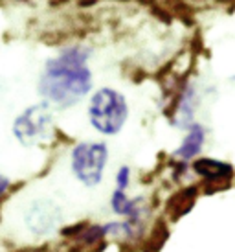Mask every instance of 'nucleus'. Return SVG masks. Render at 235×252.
Returning a JSON list of instances; mask_svg holds the SVG:
<instances>
[{
  "instance_id": "nucleus-6",
  "label": "nucleus",
  "mask_w": 235,
  "mask_h": 252,
  "mask_svg": "<svg viewBox=\"0 0 235 252\" xmlns=\"http://www.w3.org/2000/svg\"><path fill=\"white\" fill-rule=\"evenodd\" d=\"M59 221H61V208L46 199L31 203L26 212V224L37 236L50 234L59 224Z\"/></svg>"
},
{
  "instance_id": "nucleus-11",
  "label": "nucleus",
  "mask_w": 235,
  "mask_h": 252,
  "mask_svg": "<svg viewBox=\"0 0 235 252\" xmlns=\"http://www.w3.org/2000/svg\"><path fill=\"white\" fill-rule=\"evenodd\" d=\"M9 186H11V181H9L7 177L0 175V197L4 195L7 189H9Z\"/></svg>"
},
{
  "instance_id": "nucleus-4",
  "label": "nucleus",
  "mask_w": 235,
  "mask_h": 252,
  "mask_svg": "<svg viewBox=\"0 0 235 252\" xmlns=\"http://www.w3.org/2000/svg\"><path fill=\"white\" fill-rule=\"evenodd\" d=\"M54 129V112L44 101L24 109L13 122V136L24 147L42 146L50 142Z\"/></svg>"
},
{
  "instance_id": "nucleus-7",
  "label": "nucleus",
  "mask_w": 235,
  "mask_h": 252,
  "mask_svg": "<svg viewBox=\"0 0 235 252\" xmlns=\"http://www.w3.org/2000/svg\"><path fill=\"white\" fill-rule=\"evenodd\" d=\"M189 168L195 175L207 184H228L235 175L232 164L219 158H211V157H199L197 160L189 164Z\"/></svg>"
},
{
  "instance_id": "nucleus-9",
  "label": "nucleus",
  "mask_w": 235,
  "mask_h": 252,
  "mask_svg": "<svg viewBox=\"0 0 235 252\" xmlns=\"http://www.w3.org/2000/svg\"><path fill=\"white\" fill-rule=\"evenodd\" d=\"M199 107V94L195 89L193 83H187L176 96L175 101V111H173V122L175 126H178L180 129H187L193 124L195 112Z\"/></svg>"
},
{
  "instance_id": "nucleus-5",
  "label": "nucleus",
  "mask_w": 235,
  "mask_h": 252,
  "mask_svg": "<svg viewBox=\"0 0 235 252\" xmlns=\"http://www.w3.org/2000/svg\"><path fill=\"white\" fill-rule=\"evenodd\" d=\"M109 208L118 219H127L132 223H147L149 216V203L144 195L129 197L127 191L112 189L111 199H109Z\"/></svg>"
},
{
  "instance_id": "nucleus-2",
  "label": "nucleus",
  "mask_w": 235,
  "mask_h": 252,
  "mask_svg": "<svg viewBox=\"0 0 235 252\" xmlns=\"http://www.w3.org/2000/svg\"><path fill=\"white\" fill-rule=\"evenodd\" d=\"M87 114L90 126L97 133L103 136H116L129 120V103L119 91L101 87L90 96Z\"/></svg>"
},
{
  "instance_id": "nucleus-1",
  "label": "nucleus",
  "mask_w": 235,
  "mask_h": 252,
  "mask_svg": "<svg viewBox=\"0 0 235 252\" xmlns=\"http://www.w3.org/2000/svg\"><path fill=\"white\" fill-rule=\"evenodd\" d=\"M90 50L81 44L66 46L42 66L37 91L44 103L57 109L77 105L92 91Z\"/></svg>"
},
{
  "instance_id": "nucleus-8",
  "label": "nucleus",
  "mask_w": 235,
  "mask_h": 252,
  "mask_svg": "<svg viewBox=\"0 0 235 252\" xmlns=\"http://www.w3.org/2000/svg\"><path fill=\"white\" fill-rule=\"evenodd\" d=\"M206 136H207L206 127L202 126V124H199V122H193L186 129V134H184V138L180 142V146L173 151L175 162L189 166L193 160H197L201 157L202 149H204Z\"/></svg>"
},
{
  "instance_id": "nucleus-10",
  "label": "nucleus",
  "mask_w": 235,
  "mask_h": 252,
  "mask_svg": "<svg viewBox=\"0 0 235 252\" xmlns=\"http://www.w3.org/2000/svg\"><path fill=\"white\" fill-rule=\"evenodd\" d=\"M132 182V169L129 166H119L114 173V189H119V191H129Z\"/></svg>"
},
{
  "instance_id": "nucleus-3",
  "label": "nucleus",
  "mask_w": 235,
  "mask_h": 252,
  "mask_svg": "<svg viewBox=\"0 0 235 252\" xmlns=\"http://www.w3.org/2000/svg\"><path fill=\"white\" fill-rule=\"evenodd\" d=\"M109 166V146L105 142L85 140L72 147L70 169L85 188H97L105 179Z\"/></svg>"
}]
</instances>
